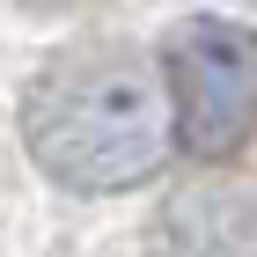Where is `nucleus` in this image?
<instances>
[{
	"label": "nucleus",
	"mask_w": 257,
	"mask_h": 257,
	"mask_svg": "<svg viewBox=\"0 0 257 257\" xmlns=\"http://www.w3.org/2000/svg\"><path fill=\"white\" fill-rule=\"evenodd\" d=\"M162 257H257V177L242 169H213L169 191L155 220Z\"/></svg>",
	"instance_id": "7ed1b4c3"
},
{
	"label": "nucleus",
	"mask_w": 257,
	"mask_h": 257,
	"mask_svg": "<svg viewBox=\"0 0 257 257\" xmlns=\"http://www.w3.org/2000/svg\"><path fill=\"white\" fill-rule=\"evenodd\" d=\"M44 8H52V0H44Z\"/></svg>",
	"instance_id": "20e7f679"
},
{
	"label": "nucleus",
	"mask_w": 257,
	"mask_h": 257,
	"mask_svg": "<svg viewBox=\"0 0 257 257\" xmlns=\"http://www.w3.org/2000/svg\"><path fill=\"white\" fill-rule=\"evenodd\" d=\"M162 81L169 74H155L125 44H81L52 59L22 103V140L37 169L74 191H125L155 177L169 155V110H177Z\"/></svg>",
	"instance_id": "f257e3e1"
},
{
	"label": "nucleus",
	"mask_w": 257,
	"mask_h": 257,
	"mask_svg": "<svg viewBox=\"0 0 257 257\" xmlns=\"http://www.w3.org/2000/svg\"><path fill=\"white\" fill-rule=\"evenodd\" d=\"M162 74H169L184 155L228 162L257 140V30L220 15L177 22L162 44Z\"/></svg>",
	"instance_id": "f03ea898"
}]
</instances>
